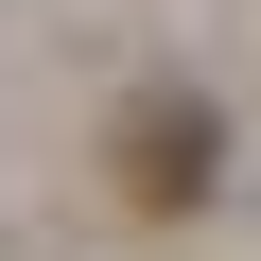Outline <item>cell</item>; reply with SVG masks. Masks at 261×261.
<instances>
[{
	"label": "cell",
	"instance_id": "1",
	"mask_svg": "<svg viewBox=\"0 0 261 261\" xmlns=\"http://www.w3.org/2000/svg\"><path fill=\"white\" fill-rule=\"evenodd\" d=\"M209 174H226V122L192 87H140V105H122V209H140V226L209 209Z\"/></svg>",
	"mask_w": 261,
	"mask_h": 261
}]
</instances>
